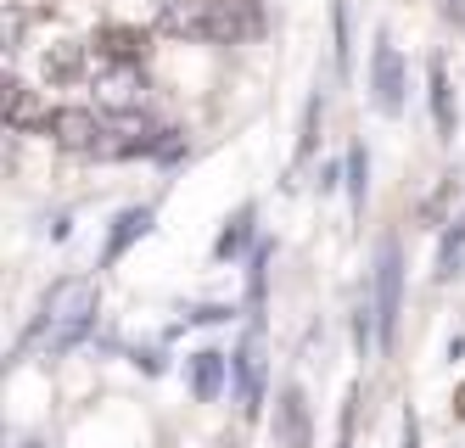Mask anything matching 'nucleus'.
I'll list each match as a JSON object with an SVG mask.
<instances>
[{
  "mask_svg": "<svg viewBox=\"0 0 465 448\" xmlns=\"http://www.w3.org/2000/svg\"><path fill=\"white\" fill-rule=\"evenodd\" d=\"M331 23H337V67L348 74V0H337V12H331Z\"/></svg>",
  "mask_w": 465,
  "mask_h": 448,
  "instance_id": "aec40b11",
  "label": "nucleus"
},
{
  "mask_svg": "<svg viewBox=\"0 0 465 448\" xmlns=\"http://www.w3.org/2000/svg\"><path fill=\"white\" fill-rule=\"evenodd\" d=\"M252 219H258V208H252V202H242V208H236V219H230V224L219 230V241H213V258H236V253L247 247V241H252Z\"/></svg>",
  "mask_w": 465,
  "mask_h": 448,
  "instance_id": "2eb2a0df",
  "label": "nucleus"
},
{
  "mask_svg": "<svg viewBox=\"0 0 465 448\" xmlns=\"http://www.w3.org/2000/svg\"><path fill=\"white\" fill-rule=\"evenodd\" d=\"M376 320H381V348L398 331V314H404V253L398 241H381V258H376Z\"/></svg>",
  "mask_w": 465,
  "mask_h": 448,
  "instance_id": "7ed1b4c3",
  "label": "nucleus"
},
{
  "mask_svg": "<svg viewBox=\"0 0 465 448\" xmlns=\"http://www.w3.org/2000/svg\"><path fill=\"white\" fill-rule=\"evenodd\" d=\"M95 90H102L107 113H141V101H146L141 67H95Z\"/></svg>",
  "mask_w": 465,
  "mask_h": 448,
  "instance_id": "0eeeda50",
  "label": "nucleus"
},
{
  "mask_svg": "<svg viewBox=\"0 0 465 448\" xmlns=\"http://www.w3.org/2000/svg\"><path fill=\"white\" fill-rule=\"evenodd\" d=\"M45 118H51V113L40 107V95L28 90L23 79H6V124L28 134V129H45Z\"/></svg>",
  "mask_w": 465,
  "mask_h": 448,
  "instance_id": "4468645a",
  "label": "nucleus"
},
{
  "mask_svg": "<svg viewBox=\"0 0 465 448\" xmlns=\"http://www.w3.org/2000/svg\"><path fill=\"white\" fill-rule=\"evenodd\" d=\"M270 258H275V247H270V241H258V247H252V264H247V303H252V314L263 308V286H270Z\"/></svg>",
  "mask_w": 465,
  "mask_h": 448,
  "instance_id": "f3484780",
  "label": "nucleus"
},
{
  "mask_svg": "<svg viewBox=\"0 0 465 448\" xmlns=\"http://www.w3.org/2000/svg\"><path fill=\"white\" fill-rule=\"evenodd\" d=\"M95 67H141L146 62V51H152V40L141 28H124V23H113V28H102L95 34Z\"/></svg>",
  "mask_w": 465,
  "mask_h": 448,
  "instance_id": "423d86ee",
  "label": "nucleus"
},
{
  "mask_svg": "<svg viewBox=\"0 0 465 448\" xmlns=\"http://www.w3.org/2000/svg\"><path fill=\"white\" fill-rule=\"evenodd\" d=\"M404 448H420V432H415V415H404Z\"/></svg>",
  "mask_w": 465,
  "mask_h": 448,
  "instance_id": "4be33fe9",
  "label": "nucleus"
},
{
  "mask_svg": "<svg viewBox=\"0 0 465 448\" xmlns=\"http://www.w3.org/2000/svg\"><path fill=\"white\" fill-rule=\"evenodd\" d=\"M84 74H95V51L90 45H74L68 40V45H51L45 51V79L51 85H79Z\"/></svg>",
  "mask_w": 465,
  "mask_h": 448,
  "instance_id": "9b49d317",
  "label": "nucleus"
},
{
  "mask_svg": "<svg viewBox=\"0 0 465 448\" xmlns=\"http://www.w3.org/2000/svg\"><path fill=\"white\" fill-rule=\"evenodd\" d=\"M152 208H124L118 219H113V230H107V247H102V269H113L129 247H135V241H146L152 235Z\"/></svg>",
  "mask_w": 465,
  "mask_h": 448,
  "instance_id": "9d476101",
  "label": "nucleus"
},
{
  "mask_svg": "<svg viewBox=\"0 0 465 448\" xmlns=\"http://www.w3.org/2000/svg\"><path fill=\"white\" fill-rule=\"evenodd\" d=\"M163 28L185 40H242L258 28V0H163Z\"/></svg>",
  "mask_w": 465,
  "mask_h": 448,
  "instance_id": "f03ea898",
  "label": "nucleus"
},
{
  "mask_svg": "<svg viewBox=\"0 0 465 448\" xmlns=\"http://www.w3.org/2000/svg\"><path fill=\"white\" fill-rule=\"evenodd\" d=\"M320 118H325V101L309 95V107H303V134H297V163L314 157V146H320Z\"/></svg>",
  "mask_w": 465,
  "mask_h": 448,
  "instance_id": "6ab92c4d",
  "label": "nucleus"
},
{
  "mask_svg": "<svg viewBox=\"0 0 465 448\" xmlns=\"http://www.w3.org/2000/svg\"><path fill=\"white\" fill-rule=\"evenodd\" d=\"M95 308H102V297H95V286L90 281H56L51 292H45V303H40V320H35V336L45 353H74L79 342L95 331Z\"/></svg>",
  "mask_w": 465,
  "mask_h": 448,
  "instance_id": "f257e3e1",
  "label": "nucleus"
},
{
  "mask_svg": "<svg viewBox=\"0 0 465 448\" xmlns=\"http://www.w3.org/2000/svg\"><path fill=\"white\" fill-rule=\"evenodd\" d=\"M364 191H371V157H364V146H348V196H353V214H364Z\"/></svg>",
  "mask_w": 465,
  "mask_h": 448,
  "instance_id": "a211bd4d",
  "label": "nucleus"
},
{
  "mask_svg": "<svg viewBox=\"0 0 465 448\" xmlns=\"http://www.w3.org/2000/svg\"><path fill=\"white\" fill-rule=\"evenodd\" d=\"M454 421H465V382L454 387Z\"/></svg>",
  "mask_w": 465,
  "mask_h": 448,
  "instance_id": "5701e85b",
  "label": "nucleus"
},
{
  "mask_svg": "<svg viewBox=\"0 0 465 448\" xmlns=\"http://www.w3.org/2000/svg\"><path fill=\"white\" fill-rule=\"evenodd\" d=\"M371 95L387 118L404 113V56H398L387 34H376V51H371Z\"/></svg>",
  "mask_w": 465,
  "mask_h": 448,
  "instance_id": "20e7f679",
  "label": "nucleus"
},
{
  "mask_svg": "<svg viewBox=\"0 0 465 448\" xmlns=\"http://www.w3.org/2000/svg\"><path fill=\"white\" fill-rule=\"evenodd\" d=\"M275 443H281V448H309V443H314L303 387H281V403H275Z\"/></svg>",
  "mask_w": 465,
  "mask_h": 448,
  "instance_id": "1a4fd4ad",
  "label": "nucleus"
},
{
  "mask_svg": "<svg viewBox=\"0 0 465 448\" xmlns=\"http://www.w3.org/2000/svg\"><path fill=\"white\" fill-rule=\"evenodd\" d=\"M465 269V219H454L443 230V247H438V281H454Z\"/></svg>",
  "mask_w": 465,
  "mask_h": 448,
  "instance_id": "dca6fc26",
  "label": "nucleus"
},
{
  "mask_svg": "<svg viewBox=\"0 0 465 448\" xmlns=\"http://www.w3.org/2000/svg\"><path fill=\"white\" fill-rule=\"evenodd\" d=\"M230 375H236V398H242V415L252 421L258 403H263V359H258V336H247L236 353H230Z\"/></svg>",
  "mask_w": 465,
  "mask_h": 448,
  "instance_id": "6e6552de",
  "label": "nucleus"
},
{
  "mask_svg": "<svg viewBox=\"0 0 465 448\" xmlns=\"http://www.w3.org/2000/svg\"><path fill=\"white\" fill-rule=\"evenodd\" d=\"M431 124H438V141H454V129H460V113H454V85H449V67L443 62H431Z\"/></svg>",
  "mask_w": 465,
  "mask_h": 448,
  "instance_id": "ddd939ff",
  "label": "nucleus"
},
{
  "mask_svg": "<svg viewBox=\"0 0 465 448\" xmlns=\"http://www.w3.org/2000/svg\"><path fill=\"white\" fill-rule=\"evenodd\" d=\"M191 320H196V325H219V320H230V308H196Z\"/></svg>",
  "mask_w": 465,
  "mask_h": 448,
  "instance_id": "412c9836",
  "label": "nucleus"
},
{
  "mask_svg": "<svg viewBox=\"0 0 465 448\" xmlns=\"http://www.w3.org/2000/svg\"><path fill=\"white\" fill-rule=\"evenodd\" d=\"M45 134H51L62 152H84V157H95V146H102L107 124L95 118L90 107H56V113L45 118Z\"/></svg>",
  "mask_w": 465,
  "mask_h": 448,
  "instance_id": "39448f33",
  "label": "nucleus"
},
{
  "mask_svg": "<svg viewBox=\"0 0 465 448\" xmlns=\"http://www.w3.org/2000/svg\"><path fill=\"white\" fill-rule=\"evenodd\" d=\"M224 370H230V353H219V348L191 353V393H196V403H213V398H219Z\"/></svg>",
  "mask_w": 465,
  "mask_h": 448,
  "instance_id": "f8f14e48",
  "label": "nucleus"
}]
</instances>
